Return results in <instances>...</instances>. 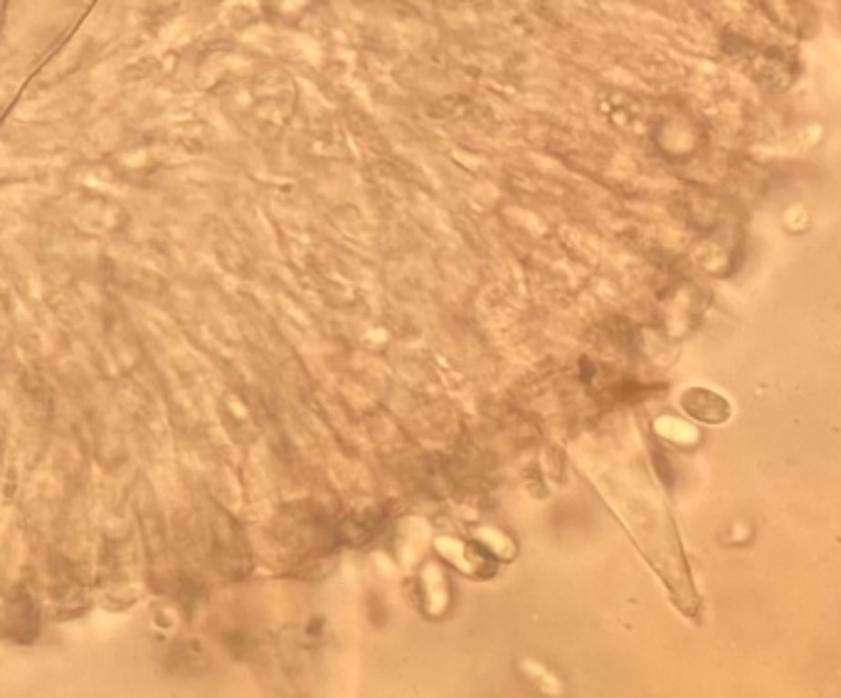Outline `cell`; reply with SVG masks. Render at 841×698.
Masks as SVG:
<instances>
[{"mask_svg": "<svg viewBox=\"0 0 841 698\" xmlns=\"http://www.w3.org/2000/svg\"><path fill=\"white\" fill-rule=\"evenodd\" d=\"M523 672H526V676H528L530 682L538 683L546 693H550V696H563V683L558 682L556 676L548 672L543 664L526 659V662H523Z\"/></svg>", "mask_w": 841, "mask_h": 698, "instance_id": "6da1fadb", "label": "cell"}]
</instances>
